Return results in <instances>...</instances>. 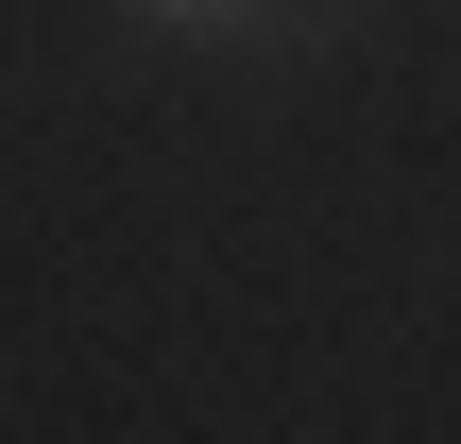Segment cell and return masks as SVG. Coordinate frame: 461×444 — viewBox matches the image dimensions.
Masks as SVG:
<instances>
[{
  "label": "cell",
  "instance_id": "1",
  "mask_svg": "<svg viewBox=\"0 0 461 444\" xmlns=\"http://www.w3.org/2000/svg\"><path fill=\"white\" fill-rule=\"evenodd\" d=\"M137 17H240V0H137Z\"/></svg>",
  "mask_w": 461,
  "mask_h": 444
}]
</instances>
